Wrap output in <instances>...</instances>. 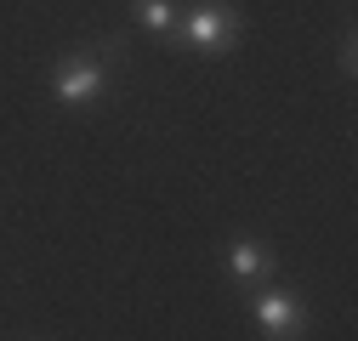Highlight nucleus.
Returning a JSON list of instances; mask_svg holds the SVG:
<instances>
[{
    "label": "nucleus",
    "mask_w": 358,
    "mask_h": 341,
    "mask_svg": "<svg viewBox=\"0 0 358 341\" xmlns=\"http://www.w3.org/2000/svg\"><path fill=\"white\" fill-rule=\"evenodd\" d=\"M250 319H256V330H262L267 341H307V324H313L307 302H301L290 284H279V279L256 284V296H250Z\"/></svg>",
    "instance_id": "nucleus-3"
},
{
    "label": "nucleus",
    "mask_w": 358,
    "mask_h": 341,
    "mask_svg": "<svg viewBox=\"0 0 358 341\" xmlns=\"http://www.w3.org/2000/svg\"><path fill=\"white\" fill-rule=\"evenodd\" d=\"M108 80H114V63H108L103 52H69V57H57L52 74H46L52 97H57L63 108H92V103H103V97H108Z\"/></svg>",
    "instance_id": "nucleus-2"
},
{
    "label": "nucleus",
    "mask_w": 358,
    "mask_h": 341,
    "mask_svg": "<svg viewBox=\"0 0 358 341\" xmlns=\"http://www.w3.org/2000/svg\"><path fill=\"white\" fill-rule=\"evenodd\" d=\"M176 0H131V23H137L148 40H171V29H176Z\"/></svg>",
    "instance_id": "nucleus-5"
},
{
    "label": "nucleus",
    "mask_w": 358,
    "mask_h": 341,
    "mask_svg": "<svg viewBox=\"0 0 358 341\" xmlns=\"http://www.w3.org/2000/svg\"><path fill=\"white\" fill-rule=\"evenodd\" d=\"M239 40H245V12L228 0H194L176 12V29H171V46H188L199 57H228Z\"/></svg>",
    "instance_id": "nucleus-1"
},
{
    "label": "nucleus",
    "mask_w": 358,
    "mask_h": 341,
    "mask_svg": "<svg viewBox=\"0 0 358 341\" xmlns=\"http://www.w3.org/2000/svg\"><path fill=\"white\" fill-rule=\"evenodd\" d=\"M341 74H347V80L358 74V40H352V29L341 34Z\"/></svg>",
    "instance_id": "nucleus-6"
},
{
    "label": "nucleus",
    "mask_w": 358,
    "mask_h": 341,
    "mask_svg": "<svg viewBox=\"0 0 358 341\" xmlns=\"http://www.w3.org/2000/svg\"><path fill=\"white\" fill-rule=\"evenodd\" d=\"M222 273H228V284H267L279 273V250L256 233H239L222 245Z\"/></svg>",
    "instance_id": "nucleus-4"
}]
</instances>
